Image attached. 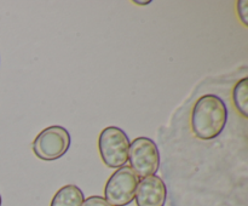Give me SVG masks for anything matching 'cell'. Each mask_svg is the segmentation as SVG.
I'll return each mask as SVG.
<instances>
[{"mask_svg": "<svg viewBox=\"0 0 248 206\" xmlns=\"http://www.w3.org/2000/svg\"><path fill=\"white\" fill-rule=\"evenodd\" d=\"M227 123V104L219 96L206 94L195 102L191 111L190 125L196 138L215 140L223 132Z\"/></svg>", "mask_w": 248, "mask_h": 206, "instance_id": "1", "label": "cell"}, {"mask_svg": "<svg viewBox=\"0 0 248 206\" xmlns=\"http://www.w3.org/2000/svg\"><path fill=\"white\" fill-rule=\"evenodd\" d=\"M133 2L137 5H149L152 1H150V0H148V1H138V0H136V1H133Z\"/></svg>", "mask_w": 248, "mask_h": 206, "instance_id": "11", "label": "cell"}, {"mask_svg": "<svg viewBox=\"0 0 248 206\" xmlns=\"http://www.w3.org/2000/svg\"><path fill=\"white\" fill-rule=\"evenodd\" d=\"M128 161L131 169L140 178L154 176L160 167V152L152 138L137 137L130 143Z\"/></svg>", "mask_w": 248, "mask_h": 206, "instance_id": "4", "label": "cell"}, {"mask_svg": "<svg viewBox=\"0 0 248 206\" xmlns=\"http://www.w3.org/2000/svg\"><path fill=\"white\" fill-rule=\"evenodd\" d=\"M82 206H113L103 198V196L99 195H92L89 196L87 199H85Z\"/></svg>", "mask_w": 248, "mask_h": 206, "instance_id": "10", "label": "cell"}, {"mask_svg": "<svg viewBox=\"0 0 248 206\" xmlns=\"http://www.w3.org/2000/svg\"><path fill=\"white\" fill-rule=\"evenodd\" d=\"M140 177L130 166L116 170L104 187V199L113 206H126L135 200Z\"/></svg>", "mask_w": 248, "mask_h": 206, "instance_id": "5", "label": "cell"}, {"mask_svg": "<svg viewBox=\"0 0 248 206\" xmlns=\"http://www.w3.org/2000/svg\"><path fill=\"white\" fill-rule=\"evenodd\" d=\"M232 103L244 118H248V79L239 80L232 89Z\"/></svg>", "mask_w": 248, "mask_h": 206, "instance_id": "8", "label": "cell"}, {"mask_svg": "<svg viewBox=\"0 0 248 206\" xmlns=\"http://www.w3.org/2000/svg\"><path fill=\"white\" fill-rule=\"evenodd\" d=\"M84 200V193L79 187L67 184L58 189L51 200L50 206H82Z\"/></svg>", "mask_w": 248, "mask_h": 206, "instance_id": "7", "label": "cell"}, {"mask_svg": "<svg viewBox=\"0 0 248 206\" xmlns=\"http://www.w3.org/2000/svg\"><path fill=\"white\" fill-rule=\"evenodd\" d=\"M130 140L125 131L116 126L103 128L98 137V150L102 161L110 169H120L128 161Z\"/></svg>", "mask_w": 248, "mask_h": 206, "instance_id": "2", "label": "cell"}, {"mask_svg": "<svg viewBox=\"0 0 248 206\" xmlns=\"http://www.w3.org/2000/svg\"><path fill=\"white\" fill-rule=\"evenodd\" d=\"M237 14L240 19L245 27H248V1L247 0H240L237 1Z\"/></svg>", "mask_w": 248, "mask_h": 206, "instance_id": "9", "label": "cell"}, {"mask_svg": "<svg viewBox=\"0 0 248 206\" xmlns=\"http://www.w3.org/2000/svg\"><path fill=\"white\" fill-rule=\"evenodd\" d=\"M0 206H1V195H0Z\"/></svg>", "mask_w": 248, "mask_h": 206, "instance_id": "12", "label": "cell"}, {"mask_svg": "<svg viewBox=\"0 0 248 206\" xmlns=\"http://www.w3.org/2000/svg\"><path fill=\"white\" fill-rule=\"evenodd\" d=\"M72 143L70 133L63 126L53 125L44 128L33 141V153L44 161H53L68 152Z\"/></svg>", "mask_w": 248, "mask_h": 206, "instance_id": "3", "label": "cell"}, {"mask_svg": "<svg viewBox=\"0 0 248 206\" xmlns=\"http://www.w3.org/2000/svg\"><path fill=\"white\" fill-rule=\"evenodd\" d=\"M137 206H165L167 199V188L161 177L149 176L138 182L136 190Z\"/></svg>", "mask_w": 248, "mask_h": 206, "instance_id": "6", "label": "cell"}]
</instances>
